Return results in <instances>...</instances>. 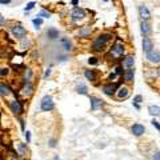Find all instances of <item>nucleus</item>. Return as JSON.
Here are the masks:
<instances>
[{"mask_svg":"<svg viewBox=\"0 0 160 160\" xmlns=\"http://www.w3.org/2000/svg\"><path fill=\"white\" fill-rule=\"evenodd\" d=\"M111 39V35L110 33H104V35H100L99 38L95 40V43H93V50L95 51H102L103 47L107 44V41Z\"/></svg>","mask_w":160,"mask_h":160,"instance_id":"f257e3e1","label":"nucleus"},{"mask_svg":"<svg viewBox=\"0 0 160 160\" xmlns=\"http://www.w3.org/2000/svg\"><path fill=\"white\" fill-rule=\"evenodd\" d=\"M53 107H55V104H53V99L50 95L44 96L43 99H41V111L48 112V111H52Z\"/></svg>","mask_w":160,"mask_h":160,"instance_id":"f03ea898","label":"nucleus"},{"mask_svg":"<svg viewBox=\"0 0 160 160\" xmlns=\"http://www.w3.org/2000/svg\"><path fill=\"white\" fill-rule=\"evenodd\" d=\"M12 33H14L15 38H19V39H23L26 36L27 31L21 24H18V26H14L12 27Z\"/></svg>","mask_w":160,"mask_h":160,"instance_id":"7ed1b4c3","label":"nucleus"},{"mask_svg":"<svg viewBox=\"0 0 160 160\" xmlns=\"http://www.w3.org/2000/svg\"><path fill=\"white\" fill-rule=\"evenodd\" d=\"M9 107H11L12 112L16 115H20L21 112H23V107H21V103L19 102V100H12V102L9 103Z\"/></svg>","mask_w":160,"mask_h":160,"instance_id":"20e7f679","label":"nucleus"},{"mask_svg":"<svg viewBox=\"0 0 160 160\" xmlns=\"http://www.w3.org/2000/svg\"><path fill=\"white\" fill-rule=\"evenodd\" d=\"M131 131H132V134H134L135 136H142V135L144 134V131H146V128H144V125H143V124L136 123V124L132 125Z\"/></svg>","mask_w":160,"mask_h":160,"instance_id":"39448f33","label":"nucleus"},{"mask_svg":"<svg viewBox=\"0 0 160 160\" xmlns=\"http://www.w3.org/2000/svg\"><path fill=\"white\" fill-rule=\"evenodd\" d=\"M139 14H140V18L143 19V21H147L149 18H151L148 8H147L144 4H143V6H139Z\"/></svg>","mask_w":160,"mask_h":160,"instance_id":"423d86ee","label":"nucleus"},{"mask_svg":"<svg viewBox=\"0 0 160 160\" xmlns=\"http://www.w3.org/2000/svg\"><path fill=\"white\" fill-rule=\"evenodd\" d=\"M154 50V46H152V41L151 39L148 38V36H146V38L143 39V51L146 53H148L149 51Z\"/></svg>","mask_w":160,"mask_h":160,"instance_id":"0eeeda50","label":"nucleus"},{"mask_svg":"<svg viewBox=\"0 0 160 160\" xmlns=\"http://www.w3.org/2000/svg\"><path fill=\"white\" fill-rule=\"evenodd\" d=\"M123 52H124V47H123L122 43H116L111 48V53H114V55H116V56L123 55Z\"/></svg>","mask_w":160,"mask_h":160,"instance_id":"6e6552de","label":"nucleus"},{"mask_svg":"<svg viewBox=\"0 0 160 160\" xmlns=\"http://www.w3.org/2000/svg\"><path fill=\"white\" fill-rule=\"evenodd\" d=\"M147 59H148L151 63H159V51H155V50H152V51H149L148 53H147Z\"/></svg>","mask_w":160,"mask_h":160,"instance_id":"1a4fd4ad","label":"nucleus"},{"mask_svg":"<svg viewBox=\"0 0 160 160\" xmlns=\"http://www.w3.org/2000/svg\"><path fill=\"white\" fill-rule=\"evenodd\" d=\"M103 105V102L102 99H97V97H95V96H91V110L96 111L97 108H100Z\"/></svg>","mask_w":160,"mask_h":160,"instance_id":"9d476101","label":"nucleus"},{"mask_svg":"<svg viewBox=\"0 0 160 160\" xmlns=\"http://www.w3.org/2000/svg\"><path fill=\"white\" fill-rule=\"evenodd\" d=\"M72 18L75 19V20H80V19L85 18V11L82 8H75L72 12Z\"/></svg>","mask_w":160,"mask_h":160,"instance_id":"9b49d317","label":"nucleus"},{"mask_svg":"<svg viewBox=\"0 0 160 160\" xmlns=\"http://www.w3.org/2000/svg\"><path fill=\"white\" fill-rule=\"evenodd\" d=\"M117 88V84H108V85H104L103 87V91H104V93L105 95H108V96H112L115 93V90Z\"/></svg>","mask_w":160,"mask_h":160,"instance_id":"f8f14e48","label":"nucleus"},{"mask_svg":"<svg viewBox=\"0 0 160 160\" xmlns=\"http://www.w3.org/2000/svg\"><path fill=\"white\" fill-rule=\"evenodd\" d=\"M32 91H33V87H32V83L31 82H26L23 85V88H21V92L24 93V95L29 96L32 93Z\"/></svg>","mask_w":160,"mask_h":160,"instance_id":"ddd939ff","label":"nucleus"},{"mask_svg":"<svg viewBox=\"0 0 160 160\" xmlns=\"http://www.w3.org/2000/svg\"><path fill=\"white\" fill-rule=\"evenodd\" d=\"M135 76V70L134 68H128L127 71L124 72V80L125 82H132Z\"/></svg>","mask_w":160,"mask_h":160,"instance_id":"4468645a","label":"nucleus"},{"mask_svg":"<svg viewBox=\"0 0 160 160\" xmlns=\"http://www.w3.org/2000/svg\"><path fill=\"white\" fill-rule=\"evenodd\" d=\"M134 64H135V59H134V56H131V55L127 56V58L124 59V61H123V65L127 68H132Z\"/></svg>","mask_w":160,"mask_h":160,"instance_id":"2eb2a0df","label":"nucleus"},{"mask_svg":"<svg viewBox=\"0 0 160 160\" xmlns=\"http://www.w3.org/2000/svg\"><path fill=\"white\" fill-rule=\"evenodd\" d=\"M0 93H1L3 96H8L12 93V91L7 84H0Z\"/></svg>","mask_w":160,"mask_h":160,"instance_id":"dca6fc26","label":"nucleus"},{"mask_svg":"<svg viewBox=\"0 0 160 160\" xmlns=\"http://www.w3.org/2000/svg\"><path fill=\"white\" fill-rule=\"evenodd\" d=\"M128 93H129V91H128L127 87H122L119 88V92H117V97L119 99H125L128 96Z\"/></svg>","mask_w":160,"mask_h":160,"instance_id":"f3484780","label":"nucleus"},{"mask_svg":"<svg viewBox=\"0 0 160 160\" xmlns=\"http://www.w3.org/2000/svg\"><path fill=\"white\" fill-rule=\"evenodd\" d=\"M142 32L146 36L149 35V32H151V26H149L147 21H142Z\"/></svg>","mask_w":160,"mask_h":160,"instance_id":"a211bd4d","label":"nucleus"},{"mask_svg":"<svg viewBox=\"0 0 160 160\" xmlns=\"http://www.w3.org/2000/svg\"><path fill=\"white\" fill-rule=\"evenodd\" d=\"M47 36L50 39H56V38H59V31L56 28H50L47 31Z\"/></svg>","mask_w":160,"mask_h":160,"instance_id":"6ab92c4d","label":"nucleus"},{"mask_svg":"<svg viewBox=\"0 0 160 160\" xmlns=\"http://www.w3.org/2000/svg\"><path fill=\"white\" fill-rule=\"evenodd\" d=\"M60 43H61V46L64 47V50H65V51H71V50H72V44H71V41L68 40V39L63 38L60 40Z\"/></svg>","mask_w":160,"mask_h":160,"instance_id":"aec40b11","label":"nucleus"},{"mask_svg":"<svg viewBox=\"0 0 160 160\" xmlns=\"http://www.w3.org/2000/svg\"><path fill=\"white\" fill-rule=\"evenodd\" d=\"M148 111H149V114L152 115V116H157L159 115V105H149L148 107Z\"/></svg>","mask_w":160,"mask_h":160,"instance_id":"412c9836","label":"nucleus"},{"mask_svg":"<svg viewBox=\"0 0 160 160\" xmlns=\"http://www.w3.org/2000/svg\"><path fill=\"white\" fill-rule=\"evenodd\" d=\"M84 75H85V78H87L88 80H91V82H93V80H95V79H96V75H95V72H93V71L85 70Z\"/></svg>","mask_w":160,"mask_h":160,"instance_id":"4be33fe9","label":"nucleus"},{"mask_svg":"<svg viewBox=\"0 0 160 160\" xmlns=\"http://www.w3.org/2000/svg\"><path fill=\"white\" fill-rule=\"evenodd\" d=\"M79 33H80V36H88L91 33V28L88 26H85V27H83V28L80 29V32H79Z\"/></svg>","mask_w":160,"mask_h":160,"instance_id":"5701e85b","label":"nucleus"},{"mask_svg":"<svg viewBox=\"0 0 160 160\" xmlns=\"http://www.w3.org/2000/svg\"><path fill=\"white\" fill-rule=\"evenodd\" d=\"M76 91H78V93H82V95H87V87H85L84 84H80L76 87Z\"/></svg>","mask_w":160,"mask_h":160,"instance_id":"b1692460","label":"nucleus"},{"mask_svg":"<svg viewBox=\"0 0 160 160\" xmlns=\"http://www.w3.org/2000/svg\"><path fill=\"white\" fill-rule=\"evenodd\" d=\"M32 23H33V26H35L36 29H39V28H40V26L43 24V20H41V18H36V19L32 20Z\"/></svg>","mask_w":160,"mask_h":160,"instance_id":"393cba45","label":"nucleus"},{"mask_svg":"<svg viewBox=\"0 0 160 160\" xmlns=\"http://www.w3.org/2000/svg\"><path fill=\"white\" fill-rule=\"evenodd\" d=\"M18 148H19V151H20L21 156H24V154H26V151H27V146H26V144H23V143H19Z\"/></svg>","mask_w":160,"mask_h":160,"instance_id":"a878e982","label":"nucleus"},{"mask_svg":"<svg viewBox=\"0 0 160 160\" xmlns=\"http://www.w3.org/2000/svg\"><path fill=\"white\" fill-rule=\"evenodd\" d=\"M24 78H26V82H29V80H31V78H32V71L27 68L26 73H24Z\"/></svg>","mask_w":160,"mask_h":160,"instance_id":"bb28decb","label":"nucleus"},{"mask_svg":"<svg viewBox=\"0 0 160 160\" xmlns=\"http://www.w3.org/2000/svg\"><path fill=\"white\" fill-rule=\"evenodd\" d=\"M36 6V1H29V3L28 4H27V6H26V8H24V11H31V9L32 8H33V7H35Z\"/></svg>","mask_w":160,"mask_h":160,"instance_id":"cd10ccee","label":"nucleus"},{"mask_svg":"<svg viewBox=\"0 0 160 160\" xmlns=\"http://www.w3.org/2000/svg\"><path fill=\"white\" fill-rule=\"evenodd\" d=\"M38 16H41V18H50V16H51V12H48V11H44V9H43V11H40V12H39V15H38Z\"/></svg>","mask_w":160,"mask_h":160,"instance_id":"c85d7f7f","label":"nucleus"},{"mask_svg":"<svg viewBox=\"0 0 160 160\" xmlns=\"http://www.w3.org/2000/svg\"><path fill=\"white\" fill-rule=\"evenodd\" d=\"M142 100H143V96H142V95H137V96H135L134 103H136V104H139V103H142Z\"/></svg>","mask_w":160,"mask_h":160,"instance_id":"c756f323","label":"nucleus"},{"mask_svg":"<svg viewBox=\"0 0 160 160\" xmlns=\"http://www.w3.org/2000/svg\"><path fill=\"white\" fill-rule=\"evenodd\" d=\"M88 63H90V64H93V65H96V64L99 63V60H97L96 58H90V59H88Z\"/></svg>","mask_w":160,"mask_h":160,"instance_id":"7c9ffc66","label":"nucleus"},{"mask_svg":"<svg viewBox=\"0 0 160 160\" xmlns=\"http://www.w3.org/2000/svg\"><path fill=\"white\" fill-rule=\"evenodd\" d=\"M7 73H8V70H7V68H1V70H0V76H6Z\"/></svg>","mask_w":160,"mask_h":160,"instance_id":"2f4dec72","label":"nucleus"},{"mask_svg":"<svg viewBox=\"0 0 160 160\" xmlns=\"http://www.w3.org/2000/svg\"><path fill=\"white\" fill-rule=\"evenodd\" d=\"M56 143H58V140L56 139H51L50 140V147H52V148L53 147H56Z\"/></svg>","mask_w":160,"mask_h":160,"instance_id":"473e14b6","label":"nucleus"},{"mask_svg":"<svg viewBox=\"0 0 160 160\" xmlns=\"http://www.w3.org/2000/svg\"><path fill=\"white\" fill-rule=\"evenodd\" d=\"M152 125H154V127L156 128L157 131L160 129V125H159V122H157V120H154V122H152Z\"/></svg>","mask_w":160,"mask_h":160,"instance_id":"72a5a7b5","label":"nucleus"},{"mask_svg":"<svg viewBox=\"0 0 160 160\" xmlns=\"http://www.w3.org/2000/svg\"><path fill=\"white\" fill-rule=\"evenodd\" d=\"M26 139H27V143L31 142V132H28V131L26 132Z\"/></svg>","mask_w":160,"mask_h":160,"instance_id":"f704fd0d","label":"nucleus"},{"mask_svg":"<svg viewBox=\"0 0 160 160\" xmlns=\"http://www.w3.org/2000/svg\"><path fill=\"white\" fill-rule=\"evenodd\" d=\"M4 21H6V19H4L3 16H1V15H0V27L3 26V23H4Z\"/></svg>","mask_w":160,"mask_h":160,"instance_id":"c9c22d12","label":"nucleus"},{"mask_svg":"<svg viewBox=\"0 0 160 160\" xmlns=\"http://www.w3.org/2000/svg\"><path fill=\"white\" fill-rule=\"evenodd\" d=\"M0 3L1 4H8V3H11V0H0Z\"/></svg>","mask_w":160,"mask_h":160,"instance_id":"e433bc0d","label":"nucleus"},{"mask_svg":"<svg viewBox=\"0 0 160 160\" xmlns=\"http://www.w3.org/2000/svg\"><path fill=\"white\" fill-rule=\"evenodd\" d=\"M154 160H159V151H156V154L154 155Z\"/></svg>","mask_w":160,"mask_h":160,"instance_id":"4c0bfd02","label":"nucleus"},{"mask_svg":"<svg viewBox=\"0 0 160 160\" xmlns=\"http://www.w3.org/2000/svg\"><path fill=\"white\" fill-rule=\"evenodd\" d=\"M116 73H117V75H122V73H123V71H122V68H116Z\"/></svg>","mask_w":160,"mask_h":160,"instance_id":"58836bf2","label":"nucleus"},{"mask_svg":"<svg viewBox=\"0 0 160 160\" xmlns=\"http://www.w3.org/2000/svg\"><path fill=\"white\" fill-rule=\"evenodd\" d=\"M50 75H51V70H47V72H46V75H44V78H48Z\"/></svg>","mask_w":160,"mask_h":160,"instance_id":"ea45409f","label":"nucleus"},{"mask_svg":"<svg viewBox=\"0 0 160 160\" xmlns=\"http://www.w3.org/2000/svg\"><path fill=\"white\" fill-rule=\"evenodd\" d=\"M78 3H79L78 0H72V4H75V6H76V4H78Z\"/></svg>","mask_w":160,"mask_h":160,"instance_id":"a19ab883","label":"nucleus"},{"mask_svg":"<svg viewBox=\"0 0 160 160\" xmlns=\"http://www.w3.org/2000/svg\"><path fill=\"white\" fill-rule=\"evenodd\" d=\"M104 1H108V0H104Z\"/></svg>","mask_w":160,"mask_h":160,"instance_id":"79ce46f5","label":"nucleus"}]
</instances>
